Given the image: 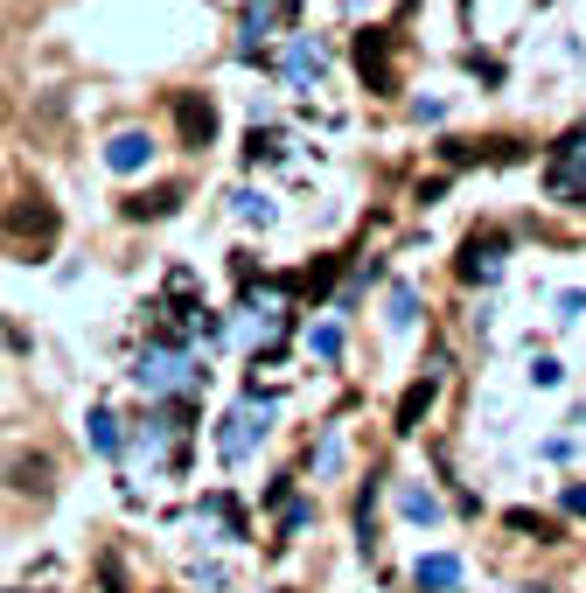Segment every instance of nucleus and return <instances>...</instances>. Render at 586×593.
I'll return each instance as SVG.
<instances>
[{
    "instance_id": "1",
    "label": "nucleus",
    "mask_w": 586,
    "mask_h": 593,
    "mask_svg": "<svg viewBox=\"0 0 586 593\" xmlns=\"http://www.w3.org/2000/svg\"><path fill=\"white\" fill-rule=\"evenodd\" d=\"M134 385H140L147 398H196L203 385H210V370L196 363V350H188V342L154 335V342L134 356Z\"/></svg>"
},
{
    "instance_id": "2",
    "label": "nucleus",
    "mask_w": 586,
    "mask_h": 593,
    "mask_svg": "<svg viewBox=\"0 0 586 593\" xmlns=\"http://www.w3.org/2000/svg\"><path fill=\"white\" fill-rule=\"evenodd\" d=\"M294 329V286L287 280H244V335L258 356H279V342Z\"/></svg>"
},
{
    "instance_id": "3",
    "label": "nucleus",
    "mask_w": 586,
    "mask_h": 593,
    "mask_svg": "<svg viewBox=\"0 0 586 593\" xmlns=\"http://www.w3.org/2000/svg\"><path fill=\"white\" fill-rule=\"evenodd\" d=\"M134 461L147 475H182L188 468V419L182 412H154V419H140V433H134Z\"/></svg>"
},
{
    "instance_id": "4",
    "label": "nucleus",
    "mask_w": 586,
    "mask_h": 593,
    "mask_svg": "<svg viewBox=\"0 0 586 593\" xmlns=\"http://www.w3.org/2000/svg\"><path fill=\"white\" fill-rule=\"evenodd\" d=\"M273 412H279V406H273V398H258V391H244V398H238V406H231V412H223V433H217V454H223V461H231V468H238V461H252V447H258V440H266V433H273Z\"/></svg>"
},
{
    "instance_id": "5",
    "label": "nucleus",
    "mask_w": 586,
    "mask_h": 593,
    "mask_svg": "<svg viewBox=\"0 0 586 593\" xmlns=\"http://www.w3.org/2000/svg\"><path fill=\"white\" fill-rule=\"evenodd\" d=\"M544 196L552 203H586V119L552 147V161H544Z\"/></svg>"
},
{
    "instance_id": "6",
    "label": "nucleus",
    "mask_w": 586,
    "mask_h": 593,
    "mask_svg": "<svg viewBox=\"0 0 586 593\" xmlns=\"http://www.w3.org/2000/svg\"><path fill=\"white\" fill-rule=\"evenodd\" d=\"M300 22V0H244V35H238V56H266V43L294 35Z\"/></svg>"
},
{
    "instance_id": "7",
    "label": "nucleus",
    "mask_w": 586,
    "mask_h": 593,
    "mask_svg": "<svg viewBox=\"0 0 586 593\" xmlns=\"http://www.w3.org/2000/svg\"><path fill=\"white\" fill-rule=\"evenodd\" d=\"M279 78H287V91H314L321 78H329V43H321V35H287Z\"/></svg>"
},
{
    "instance_id": "8",
    "label": "nucleus",
    "mask_w": 586,
    "mask_h": 593,
    "mask_svg": "<svg viewBox=\"0 0 586 593\" xmlns=\"http://www.w3.org/2000/svg\"><path fill=\"white\" fill-rule=\"evenodd\" d=\"M503 252H509L503 231H475V238L461 244V280L468 286H496L503 280Z\"/></svg>"
},
{
    "instance_id": "9",
    "label": "nucleus",
    "mask_w": 586,
    "mask_h": 593,
    "mask_svg": "<svg viewBox=\"0 0 586 593\" xmlns=\"http://www.w3.org/2000/svg\"><path fill=\"white\" fill-rule=\"evenodd\" d=\"M196 531H203V538H217V545H238V538H244V510H238V495L210 489V495L196 503Z\"/></svg>"
},
{
    "instance_id": "10",
    "label": "nucleus",
    "mask_w": 586,
    "mask_h": 593,
    "mask_svg": "<svg viewBox=\"0 0 586 593\" xmlns=\"http://www.w3.org/2000/svg\"><path fill=\"white\" fill-rule=\"evenodd\" d=\"M8 238H28V244H49L56 238V209L43 196H22L8 209Z\"/></svg>"
},
{
    "instance_id": "11",
    "label": "nucleus",
    "mask_w": 586,
    "mask_h": 593,
    "mask_svg": "<svg viewBox=\"0 0 586 593\" xmlns=\"http://www.w3.org/2000/svg\"><path fill=\"white\" fill-rule=\"evenodd\" d=\"M175 126H182L188 147H210L217 140V105L196 99V91H182V99H175Z\"/></svg>"
},
{
    "instance_id": "12",
    "label": "nucleus",
    "mask_w": 586,
    "mask_h": 593,
    "mask_svg": "<svg viewBox=\"0 0 586 593\" xmlns=\"http://www.w3.org/2000/svg\"><path fill=\"white\" fill-rule=\"evenodd\" d=\"M154 161V140H147L140 126H126V133H112V147H105V168L112 175H140V168Z\"/></svg>"
},
{
    "instance_id": "13",
    "label": "nucleus",
    "mask_w": 586,
    "mask_h": 593,
    "mask_svg": "<svg viewBox=\"0 0 586 593\" xmlns=\"http://www.w3.org/2000/svg\"><path fill=\"white\" fill-rule=\"evenodd\" d=\"M356 64H364V78H370L377 91H391V84H399V70H391V35H384V28L356 35Z\"/></svg>"
},
{
    "instance_id": "14",
    "label": "nucleus",
    "mask_w": 586,
    "mask_h": 593,
    "mask_svg": "<svg viewBox=\"0 0 586 593\" xmlns=\"http://www.w3.org/2000/svg\"><path fill=\"white\" fill-rule=\"evenodd\" d=\"M412 580H420V593H453L461 586V559H453V551H433V559L412 566Z\"/></svg>"
},
{
    "instance_id": "15",
    "label": "nucleus",
    "mask_w": 586,
    "mask_h": 593,
    "mask_svg": "<svg viewBox=\"0 0 586 593\" xmlns=\"http://www.w3.org/2000/svg\"><path fill=\"white\" fill-rule=\"evenodd\" d=\"M49 454H14V461H8V482L14 489H22V495H49Z\"/></svg>"
},
{
    "instance_id": "16",
    "label": "nucleus",
    "mask_w": 586,
    "mask_h": 593,
    "mask_svg": "<svg viewBox=\"0 0 586 593\" xmlns=\"http://www.w3.org/2000/svg\"><path fill=\"white\" fill-rule=\"evenodd\" d=\"M84 433H91V447H99V454H126V433H119V419H112L105 406L84 419Z\"/></svg>"
},
{
    "instance_id": "17",
    "label": "nucleus",
    "mask_w": 586,
    "mask_h": 593,
    "mask_svg": "<svg viewBox=\"0 0 586 593\" xmlns=\"http://www.w3.org/2000/svg\"><path fill=\"white\" fill-rule=\"evenodd\" d=\"M426 406H433V377H420V385H412V391L399 398V433H420Z\"/></svg>"
},
{
    "instance_id": "18",
    "label": "nucleus",
    "mask_w": 586,
    "mask_h": 593,
    "mask_svg": "<svg viewBox=\"0 0 586 593\" xmlns=\"http://www.w3.org/2000/svg\"><path fill=\"white\" fill-rule=\"evenodd\" d=\"M231 209H238V217H244V224H258V231H266V224L279 217V209H273V196H266V189H238V196H231Z\"/></svg>"
},
{
    "instance_id": "19",
    "label": "nucleus",
    "mask_w": 586,
    "mask_h": 593,
    "mask_svg": "<svg viewBox=\"0 0 586 593\" xmlns=\"http://www.w3.org/2000/svg\"><path fill=\"white\" fill-rule=\"evenodd\" d=\"M287 147H294L287 133H258V126H252V140H244V161H252V168H258V161H287Z\"/></svg>"
},
{
    "instance_id": "20",
    "label": "nucleus",
    "mask_w": 586,
    "mask_h": 593,
    "mask_svg": "<svg viewBox=\"0 0 586 593\" xmlns=\"http://www.w3.org/2000/svg\"><path fill=\"white\" fill-rule=\"evenodd\" d=\"M399 510L412 516V524H440V495H433V489H405Z\"/></svg>"
},
{
    "instance_id": "21",
    "label": "nucleus",
    "mask_w": 586,
    "mask_h": 593,
    "mask_svg": "<svg viewBox=\"0 0 586 593\" xmlns=\"http://www.w3.org/2000/svg\"><path fill=\"white\" fill-rule=\"evenodd\" d=\"M175 203H182V189H154V196H134V203H126V217H168Z\"/></svg>"
},
{
    "instance_id": "22",
    "label": "nucleus",
    "mask_w": 586,
    "mask_h": 593,
    "mask_svg": "<svg viewBox=\"0 0 586 593\" xmlns=\"http://www.w3.org/2000/svg\"><path fill=\"white\" fill-rule=\"evenodd\" d=\"M308 342H314V356H321V363H335V356H343V329H335V321H321V329H314Z\"/></svg>"
},
{
    "instance_id": "23",
    "label": "nucleus",
    "mask_w": 586,
    "mask_h": 593,
    "mask_svg": "<svg viewBox=\"0 0 586 593\" xmlns=\"http://www.w3.org/2000/svg\"><path fill=\"white\" fill-rule=\"evenodd\" d=\"M335 468H343V440H321V447H314V475H335Z\"/></svg>"
},
{
    "instance_id": "24",
    "label": "nucleus",
    "mask_w": 586,
    "mask_h": 593,
    "mask_svg": "<svg viewBox=\"0 0 586 593\" xmlns=\"http://www.w3.org/2000/svg\"><path fill=\"white\" fill-rule=\"evenodd\" d=\"M412 321H420V300L399 286V294H391V329H412Z\"/></svg>"
},
{
    "instance_id": "25",
    "label": "nucleus",
    "mask_w": 586,
    "mask_h": 593,
    "mask_svg": "<svg viewBox=\"0 0 586 593\" xmlns=\"http://www.w3.org/2000/svg\"><path fill=\"white\" fill-rule=\"evenodd\" d=\"M559 377H565L559 356H538V363H531V385H559Z\"/></svg>"
},
{
    "instance_id": "26",
    "label": "nucleus",
    "mask_w": 586,
    "mask_h": 593,
    "mask_svg": "<svg viewBox=\"0 0 586 593\" xmlns=\"http://www.w3.org/2000/svg\"><path fill=\"white\" fill-rule=\"evenodd\" d=\"M565 510H573V516H586V482H573V489H565Z\"/></svg>"
},
{
    "instance_id": "27",
    "label": "nucleus",
    "mask_w": 586,
    "mask_h": 593,
    "mask_svg": "<svg viewBox=\"0 0 586 593\" xmlns=\"http://www.w3.org/2000/svg\"><path fill=\"white\" fill-rule=\"evenodd\" d=\"M343 8H349V14H364V8H370V0H343Z\"/></svg>"
}]
</instances>
